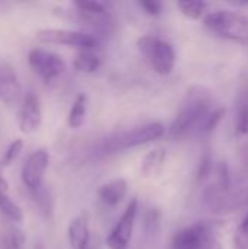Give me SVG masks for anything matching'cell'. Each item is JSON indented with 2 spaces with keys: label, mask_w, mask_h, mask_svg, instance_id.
<instances>
[{
  "label": "cell",
  "mask_w": 248,
  "mask_h": 249,
  "mask_svg": "<svg viewBox=\"0 0 248 249\" xmlns=\"http://www.w3.org/2000/svg\"><path fill=\"white\" fill-rule=\"evenodd\" d=\"M212 92L200 85L191 86L171 123L170 134L174 139H183L193 131L202 133L205 123L210 117V114L216 109Z\"/></svg>",
  "instance_id": "1"
},
{
  "label": "cell",
  "mask_w": 248,
  "mask_h": 249,
  "mask_svg": "<svg viewBox=\"0 0 248 249\" xmlns=\"http://www.w3.org/2000/svg\"><path fill=\"white\" fill-rule=\"evenodd\" d=\"M205 26L219 38L248 44V16L232 10H215L205 16Z\"/></svg>",
  "instance_id": "2"
},
{
  "label": "cell",
  "mask_w": 248,
  "mask_h": 249,
  "mask_svg": "<svg viewBox=\"0 0 248 249\" xmlns=\"http://www.w3.org/2000/svg\"><path fill=\"white\" fill-rule=\"evenodd\" d=\"M137 48L155 73L167 76L174 70L175 51L170 42L153 35H143L137 39Z\"/></svg>",
  "instance_id": "3"
},
{
  "label": "cell",
  "mask_w": 248,
  "mask_h": 249,
  "mask_svg": "<svg viewBox=\"0 0 248 249\" xmlns=\"http://www.w3.org/2000/svg\"><path fill=\"white\" fill-rule=\"evenodd\" d=\"M164 133H165V128L161 123H149V124L136 127L133 130L120 133L114 137H110L104 143L102 150L105 153L123 152L127 149H133L137 146L152 143V142L161 139L164 136Z\"/></svg>",
  "instance_id": "4"
},
{
  "label": "cell",
  "mask_w": 248,
  "mask_h": 249,
  "mask_svg": "<svg viewBox=\"0 0 248 249\" xmlns=\"http://www.w3.org/2000/svg\"><path fill=\"white\" fill-rule=\"evenodd\" d=\"M171 249H222L212 225L199 222L178 231L171 241Z\"/></svg>",
  "instance_id": "5"
},
{
  "label": "cell",
  "mask_w": 248,
  "mask_h": 249,
  "mask_svg": "<svg viewBox=\"0 0 248 249\" xmlns=\"http://www.w3.org/2000/svg\"><path fill=\"white\" fill-rule=\"evenodd\" d=\"M37 39L44 44H58L82 50H95L98 39L86 32L72 31V29H58V28H45L37 32Z\"/></svg>",
  "instance_id": "6"
},
{
  "label": "cell",
  "mask_w": 248,
  "mask_h": 249,
  "mask_svg": "<svg viewBox=\"0 0 248 249\" xmlns=\"http://www.w3.org/2000/svg\"><path fill=\"white\" fill-rule=\"evenodd\" d=\"M28 64L44 82L57 79L66 70V61L58 54L42 48H34L28 53Z\"/></svg>",
  "instance_id": "7"
},
{
  "label": "cell",
  "mask_w": 248,
  "mask_h": 249,
  "mask_svg": "<svg viewBox=\"0 0 248 249\" xmlns=\"http://www.w3.org/2000/svg\"><path fill=\"white\" fill-rule=\"evenodd\" d=\"M50 165V155L45 149H38L31 153L22 166V182L32 193L37 194L42 190L45 172Z\"/></svg>",
  "instance_id": "8"
},
{
  "label": "cell",
  "mask_w": 248,
  "mask_h": 249,
  "mask_svg": "<svg viewBox=\"0 0 248 249\" xmlns=\"http://www.w3.org/2000/svg\"><path fill=\"white\" fill-rule=\"evenodd\" d=\"M137 216V200L133 198L124 213L121 214L120 220L111 231V233L107 238V245L110 249H127L132 241L133 229H134V222Z\"/></svg>",
  "instance_id": "9"
},
{
  "label": "cell",
  "mask_w": 248,
  "mask_h": 249,
  "mask_svg": "<svg viewBox=\"0 0 248 249\" xmlns=\"http://www.w3.org/2000/svg\"><path fill=\"white\" fill-rule=\"evenodd\" d=\"M41 123H42V111H41L39 98L35 92L29 90L25 93L19 109V128L25 134H32L38 131Z\"/></svg>",
  "instance_id": "10"
},
{
  "label": "cell",
  "mask_w": 248,
  "mask_h": 249,
  "mask_svg": "<svg viewBox=\"0 0 248 249\" xmlns=\"http://www.w3.org/2000/svg\"><path fill=\"white\" fill-rule=\"evenodd\" d=\"M22 93L19 77L9 64H0V101L4 105H15Z\"/></svg>",
  "instance_id": "11"
},
{
  "label": "cell",
  "mask_w": 248,
  "mask_h": 249,
  "mask_svg": "<svg viewBox=\"0 0 248 249\" xmlns=\"http://www.w3.org/2000/svg\"><path fill=\"white\" fill-rule=\"evenodd\" d=\"M235 131L248 136V74L241 73L235 98Z\"/></svg>",
  "instance_id": "12"
},
{
  "label": "cell",
  "mask_w": 248,
  "mask_h": 249,
  "mask_svg": "<svg viewBox=\"0 0 248 249\" xmlns=\"http://www.w3.org/2000/svg\"><path fill=\"white\" fill-rule=\"evenodd\" d=\"M67 238L72 249H92L91 229L86 214H79L70 222Z\"/></svg>",
  "instance_id": "13"
},
{
  "label": "cell",
  "mask_w": 248,
  "mask_h": 249,
  "mask_svg": "<svg viewBox=\"0 0 248 249\" xmlns=\"http://www.w3.org/2000/svg\"><path fill=\"white\" fill-rule=\"evenodd\" d=\"M96 194L102 204H105L108 207H115L124 200V197L127 194V182L123 178L108 181L98 188Z\"/></svg>",
  "instance_id": "14"
},
{
  "label": "cell",
  "mask_w": 248,
  "mask_h": 249,
  "mask_svg": "<svg viewBox=\"0 0 248 249\" xmlns=\"http://www.w3.org/2000/svg\"><path fill=\"white\" fill-rule=\"evenodd\" d=\"M167 162V150L164 147H155L149 150L140 162V175L143 178L158 177Z\"/></svg>",
  "instance_id": "15"
},
{
  "label": "cell",
  "mask_w": 248,
  "mask_h": 249,
  "mask_svg": "<svg viewBox=\"0 0 248 249\" xmlns=\"http://www.w3.org/2000/svg\"><path fill=\"white\" fill-rule=\"evenodd\" d=\"M73 66L77 71L95 73L101 67V57L95 53V50H82L76 54Z\"/></svg>",
  "instance_id": "16"
},
{
  "label": "cell",
  "mask_w": 248,
  "mask_h": 249,
  "mask_svg": "<svg viewBox=\"0 0 248 249\" xmlns=\"http://www.w3.org/2000/svg\"><path fill=\"white\" fill-rule=\"evenodd\" d=\"M86 109H88V96L85 93H80L75 98L67 115V124L70 128H79L85 123Z\"/></svg>",
  "instance_id": "17"
},
{
  "label": "cell",
  "mask_w": 248,
  "mask_h": 249,
  "mask_svg": "<svg viewBox=\"0 0 248 249\" xmlns=\"http://www.w3.org/2000/svg\"><path fill=\"white\" fill-rule=\"evenodd\" d=\"M0 213L6 216L9 220L18 223H22L25 219L22 209L10 198L9 193H1V191H0Z\"/></svg>",
  "instance_id": "18"
},
{
  "label": "cell",
  "mask_w": 248,
  "mask_h": 249,
  "mask_svg": "<svg viewBox=\"0 0 248 249\" xmlns=\"http://www.w3.org/2000/svg\"><path fill=\"white\" fill-rule=\"evenodd\" d=\"M180 12L189 18V19H193V20H197L203 16V13L206 12V7H208V3L205 1H190V0H183V1H178L177 3Z\"/></svg>",
  "instance_id": "19"
},
{
  "label": "cell",
  "mask_w": 248,
  "mask_h": 249,
  "mask_svg": "<svg viewBox=\"0 0 248 249\" xmlns=\"http://www.w3.org/2000/svg\"><path fill=\"white\" fill-rule=\"evenodd\" d=\"M25 233L18 228H10L3 236V249H25Z\"/></svg>",
  "instance_id": "20"
},
{
  "label": "cell",
  "mask_w": 248,
  "mask_h": 249,
  "mask_svg": "<svg viewBox=\"0 0 248 249\" xmlns=\"http://www.w3.org/2000/svg\"><path fill=\"white\" fill-rule=\"evenodd\" d=\"M23 146H25V143L22 139H15L7 146V149L4 150V153L1 156V166H9L20 155V152L23 150Z\"/></svg>",
  "instance_id": "21"
},
{
  "label": "cell",
  "mask_w": 248,
  "mask_h": 249,
  "mask_svg": "<svg viewBox=\"0 0 248 249\" xmlns=\"http://www.w3.org/2000/svg\"><path fill=\"white\" fill-rule=\"evenodd\" d=\"M234 249H248V214L235 231Z\"/></svg>",
  "instance_id": "22"
},
{
  "label": "cell",
  "mask_w": 248,
  "mask_h": 249,
  "mask_svg": "<svg viewBox=\"0 0 248 249\" xmlns=\"http://www.w3.org/2000/svg\"><path fill=\"white\" fill-rule=\"evenodd\" d=\"M139 6L148 13V15H152V16H158L162 10V3L159 1H152V0H143V1H139Z\"/></svg>",
  "instance_id": "23"
},
{
  "label": "cell",
  "mask_w": 248,
  "mask_h": 249,
  "mask_svg": "<svg viewBox=\"0 0 248 249\" xmlns=\"http://www.w3.org/2000/svg\"><path fill=\"white\" fill-rule=\"evenodd\" d=\"M212 168V158L209 153H205V156L200 159V168H199V178L203 179L209 175Z\"/></svg>",
  "instance_id": "24"
},
{
  "label": "cell",
  "mask_w": 248,
  "mask_h": 249,
  "mask_svg": "<svg viewBox=\"0 0 248 249\" xmlns=\"http://www.w3.org/2000/svg\"><path fill=\"white\" fill-rule=\"evenodd\" d=\"M0 191L1 193H9V182L0 175Z\"/></svg>",
  "instance_id": "25"
},
{
  "label": "cell",
  "mask_w": 248,
  "mask_h": 249,
  "mask_svg": "<svg viewBox=\"0 0 248 249\" xmlns=\"http://www.w3.org/2000/svg\"><path fill=\"white\" fill-rule=\"evenodd\" d=\"M34 249H44V247H42V244H35V247H34Z\"/></svg>",
  "instance_id": "26"
}]
</instances>
